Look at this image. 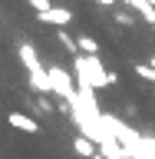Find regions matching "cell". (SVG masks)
I'll list each match as a JSON object with an SVG mask.
<instances>
[{
    "label": "cell",
    "mask_w": 155,
    "mask_h": 159,
    "mask_svg": "<svg viewBox=\"0 0 155 159\" xmlns=\"http://www.w3.org/2000/svg\"><path fill=\"white\" fill-rule=\"evenodd\" d=\"M73 73H76L79 80V89H102V86H116L119 83V73H112V70L102 66V60L99 57H73Z\"/></svg>",
    "instance_id": "1"
},
{
    "label": "cell",
    "mask_w": 155,
    "mask_h": 159,
    "mask_svg": "<svg viewBox=\"0 0 155 159\" xmlns=\"http://www.w3.org/2000/svg\"><path fill=\"white\" fill-rule=\"evenodd\" d=\"M17 57H20V63H23L27 73H30V86L37 89V93H53L50 70H43V63H40V57H37V47H33V43H20Z\"/></svg>",
    "instance_id": "2"
},
{
    "label": "cell",
    "mask_w": 155,
    "mask_h": 159,
    "mask_svg": "<svg viewBox=\"0 0 155 159\" xmlns=\"http://www.w3.org/2000/svg\"><path fill=\"white\" fill-rule=\"evenodd\" d=\"M50 83H53V93H56L69 109L79 103V89L73 86V80H69V73L63 66H50Z\"/></svg>",
    "instance_id": "3"
},
{
    "label": "cell",
    "mask_w": 155,
    "mask_h": 159,
    "mask_svg": "<svg viewBox=\"0 0 155 159\" xmlns=\"http://www.w3.org/2000/svg\"><path fill=\"white\" fill-rule=\"evenodd\" d=\"M37 20L40 23H50V27H66V23H73V10H66V7H53V10H46V13H37Z\"/></svg>",
    "instance_id": "4"
},
{
    "label": "cell",
    "mask_w": 155,
    "mask_h": 159,
    "mask_svg": "<svg viewBox=\"0 0 155 159\" xmlns=\"http://www.w3.org/2000/svg\"><path fill=\"white\" fill-rule=\"evenodd\" d=\"M7 123H10L13 129H20V133H30V136H37V133H40V123H37L33 116H27V113H20V109H13V113H10Z\"/></svg>",
    "instance_id": "5"
},
{
    "label": "cell",
    "mask_w": 155,
    "mask_h": 159,
    "mask_svg": "<svg viewBox=\"0 0 155 159\" xmlns=\"http://www.w3.org/2000/svg\"><path fill=\"white\" fill-rule=\"evenodd\" d=\"M73 152L83 156V159H93V156L99 152V146L93 143V139H86V136H76V139H73Z\"/></svg>",
    "instance_id": "6"
},
{
    "label": "cell",
    "mask_w": 155,
    "mask_h": 159,
    "mask_svg": "<svg viewBox=\"0 0 155 159\" xmlns=\"http://www.w3.org/2000/svg\"><path fill=\"white\" fill-rule=\"evenodd\" d=\"M56 40H59V47H66V53L79 57V40H73V37L66 33V30H59V33H56Z\"/></svg>",
    "instance_id": "7"
},
{
    "label": "cell",
    "mask_w": 155,
    "mask_h": 159,
    "mask_svg": "<svg viewBox=\"0 0 155 159\" xmlns=\"http://www.w3.org/2000/svg\"><path fill=\"white\" fill-rule=\"evenodd\" d=\"M79 53L83 57H99V43L93 37H79Z\"/></svg>",
    "instance_id": "8"
},
{
    "label": "cell",
    "mask_w": 155,
    "mask_h": 159,
    "mask_svg": "<svg viewBox=\"0 0 155 159\" xmlns=\"http://www.w3.org/2000/svg\"><path fill=\"white\" fill-rule=\"evenodd\" d=\"M136 73H139V80L155 83V66H152V63H136Z\"/></svg>",
    "instance_id": "9"
},
{
    "label": "cell",
    "mask_w": 155,
    "mask_h": 159,
    "mask_svg": "<svg viewBox=\"0 0 155 159\" xmlns=\"http://www.w3.org/2000/svg\"><path fill=\"white\" fill-rule=\"evenodd\" d=\"M116 20H119V27H132V23H136L132 10H126V7H119V10H116Z\"/></svg>",
    "instance_id": "10"
},
{
    "label": "cell",
    "mask_w": 155,
    "mask_h": 159,
    "mask_svg": "<svg viewBox=\"0 0 155 159\" xmlns=\"http://www.w3.org/2000/svg\"><path fill=\"white\" fill-rule=\"evenodd\" d=\"M27 3L37 10V13H46V10H53V3H50V0H27Z\"/></svg>",
    "instance_id": "11"
},
{
    "label": "cell",
    "mask_w": 155,
    "mask_h": 159,
    "mask_svg": "<svg viewBox=\"0 0 155 159\" xmlns=\"http://www.w3.org/2000/svg\"><path fill=\"white\" fill-rule=\"evenodd\" d=\"M33 109H40V113H53V109H59V106H53L50 99H33Z\"/></svg>",
    "instance_id": "12"
},
{
    "label": "cell",
    "mask_w": 155,
    "mask_h": 159,
    "mask_svg": "<svg viewBox=\"0 0 155 159\" xmlns=\"http://www.w3.org/2000/svg\"><path fill=\"white\" fill-rule=\"evenodd\" d=\"M96 3H102V7H116L119 0H96Z\"/></svg>",
    "instance_id": "13"
},
{
    "label": "cell",
    "mask_w": 155,
    "mask_h": 159,
    "mask_svg": "<svg viewBox=\"0 0 155 159\" xmlns=\"http://www.w3.org/2000/svg\"><path fill=\"white\" fill-rule=\"evenodd\" d=\"M93 159H109V156H106V152H102V149H99V152H96V156H93Z\"/></svg>",
    "instance_id": "14"
},
{
    "label": "cell",
    "mask_w": 155,
    "mask_h": 159,
    "mask_svg": "<svg viewBox=\"0 0 155 159\" xmlns=\"http://www.w3.org/2000/svg\"><path fill=\"white\" fill-rule=\"evenodd\" d=\"M149 63H152V66H155V57H152V60H149Z\"/></svg>",
    "instance_id": "15"
},
{
    "label": "cell",
    "mask_w": 155,
    "mask_h": 159,
    "mask_svg": "<svg viewBox=\"0 0 155 159\" xmlns=\"http://www.w3.org/2000/svg\"><path fill=\"white\" fill-rule=\"evenodd\" d=\"M149 3H152V7H155V0H149Z\"/></svg>",
    "instance_id": "16"
}]
</instances>
